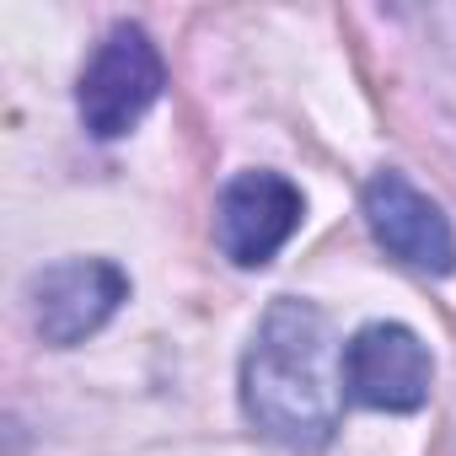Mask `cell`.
Returning <instances> with one entry per match:
<instances>
[{"label": "cell", "instance_id": "cell-6", "mask_svg": "<svg viewBox=\"0 0 456 456\" xmlns=\"http://www.w3.org/2000/svg\"><path fill=\"white\" fill-rule=\"evenodd\" d=\"M129 296V274L108 258H70L44 274H33L28 301H33V328L44 344L70 349L92 338Z\"/></svg>", "mask_w": 456, "mask_h": 456}, {"label": "cell", "instance_id": "cell-4", "mask_svg": "<svg viewBox=\"0 0 456 456\" xmlns=\"http://www.w3.org/2000/svg\"><path fill=\"white\" fill-rule=\"evenodd\" d=\"M365 225L381 242V253H392L413 274L440 280L456 269V232L445 209L429 193H419L403 172H376L365 183Z\"/></svg>", "mask_w": 456, "mask_h": 456}, {"label": "cell", "instance_id": "cell-5", "mask_svg": "<svg viewBox=\"0 0 456 456\" xmlns=\"http://www.w3.org/2000/svg\"><path fill=\"white\" fill-rule=\"evenodd\" d=\"M306 215V199L290 177L280 172H237L220 193V215H215V237L220 253L237 269H264Z\"/></svg>", "mask_w": 456, "mask_h": 456}, {"label": "cell", "instance_id": "cell-2", "mask_svg": "<svg viewBox=\"0 0 456 456\" xmlns=\"http://www.w3.org/2000/svg\"><path fill=\"white\" fill-rule=\"evenodd\" d=\"M161 86H167V70H161L156 44L145 38V28L118 22L108 28V38L97 44V54L81 70V86H76L81 124L97 140H118L156 108Z\"/></svg>", "mask_w": 456, "mask_h": 456}, {"label": "cell", "instance_id": "cell-3", "mask_svg": "<svg viewBox=\"0 0 456 456\" xmlns=\"http://www.w3.org/2000/svg\"><path fill=\"white\" fill-rule=\"evenodd\" d=\"M338 381L349 392V403L360 408H381V413H413L429 403V349L413 328L403 322H370L344 344L338 360Z\"/></svg>", "mask_w": 456, "mask_h": 456}, {"label": "cell", "instance_id": "cell-1", "mask_svg": "<svg viewBox=\"0 0 456 456\" xmlns=\"http://www.w3.org/2000/svg\"><path fill=\"white\" fill-rule=\"evenodd\" d=\"M242 413L285 451H322L338 429V381L328 317L312 301L280 296L242 360Z\"/></svg>", "mask_w": 456, "mask_h": 456}]
</instances>
